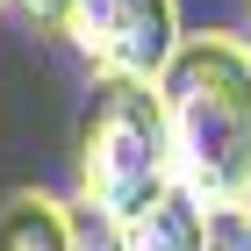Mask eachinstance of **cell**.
<instances>
[{
  "label": "cell",
  "instance_id": "cell-1",
  "mask_svg": "<svg viewBox=\"0 0 251 251\" xmlns=\"http://www.w3.org/2000/svg\"><path fill=\"white\" fill-rule=\"evenodd\" d=\"M151 86L173 136V179L194 201H237L251 179V36L179 29Z\"/></svg>",
  "mask_w": 251,
  "mask_h": 251
},
{
  "label": "cell",
  "instance_id": "cell-2",
  "mask_svg": "<svg viewBox=\"0 0 251 251\" xmlns=\"http://www.w3.org/2000/svg\"><path fill=\"white\" fill-rule=\"evenodd\" d=\"M72 173H79V201H94L115 223L129 208H144L158 187H173V136H165V108H158L151 79L94 72Z\"/></svg>",
  "mask_w": 251,
  "mask_h": 251
},
{
  "label": "cell",
  "instance_id": "cell-3",
  "mask_svg": "<svg viewBox=\"0 0 251 251\" xmlns=\"http://www.w3.org/2000/svg\"><path fill=\"white\" fill-rule=\"evenodd\" d=\"M58 36H72V50L94 72L158 79V65L179 43V0H72Z\"/></svg>",
  "mask_w": 251,
  "mask_h": 251
},
{
  "label": "cell",
  "instance_id": "cell-4",
  "mask_svg": "<svg viewBox=\"0 0 251 251\" xmlns=\"http://www.w3.org/2000/svg\"><path fill=\"white\" fill-rule=\"evenodd\" d=\"M115 230H122V251H201V201L173 179L144 208H129Z\"/></svg>",
  "mask_w": 251,
  "mask_h": 251
},
{
  "label": "cell",
  "instance_id": "cell-5",
  "mask_svg": "<svg viewBox=\"0 0 251 251\" xmlns=\"http://www.w3.org/2000/svg\"><path fill=\"white\" fill-rule=\"evenodd\" d=\"M0 251H65V201L22 187L0 201Z\"/></svg>",
  "mask_w": 251,
  "mask_h": 251
},
{
  "label": "cell",
  "instance_id": "cell-6",
  "mask_svg": "<svg viewBox=\"0 0 251 251\" xmlns=\"http://www.w3.org/2000/svg\"><path fill=\"white\" fill-rule=\"evenodd\" d=\"M65 251H122L115 215H100L94 201H65Z\"/></svg>",
  "mask_w": 251,
  "mask_h": 251
},
{
  "label": "cell",
  "instance_id": "cell-7",
  "mask_svg": "<svg viewBox=\"0 0 251 251\" xmlns=\"http://www.w3.org/2000/svg\"><path fill=\"white\" fill-rule=\"evenodd\" d=\"M201 251H251L244 201H201Z\"/></svg>",
  "mask_w": 251,
  "mask_h": 251
},
{
  "label": "cell",
  "instance_id": "cell-8",
  "mask_svg": "<svg viewBox=\"0 0 251 251\" xmlns=\"http://www.w3.org/2000/svg\"><path fill=\"white\" fill-rule=\"evenodd\" d=\"M15 7H22V15H29V22H36V29H58L72 0H15Z\"/></svg>",
  "mask_w": 251,
  "mask_h": 251
},
{
  "label": "cell",
  "instance_id": "cell-9",
  "mask_svg": "<svg viewBox=\"0 0 251 251\" xmlns=\"http://www.w3.org/2000/svg\"><path fill=\"white\" fill-rule=\"evenodd\" d=\"M237 201H244V215H251V179H244V194H237Z\"/></svg>",
  "mask_w": 251,
  "mask_h": 251
}]
</instances>
